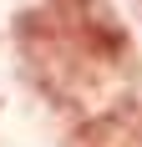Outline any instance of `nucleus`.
<instances>
[{"instance_id": "1", "label": "nucleus", "mask_w": 142, "mask_h": 147, "mask_svg": "<svg viewBox=\"0 0 142 147\" xmlns=\"http://www.w3.org/2000/svg\"><path fill=\"white\" fill-rule=\"evenodd\" d=\"M15 51L30 86L56 107H117L127 102L122 86L132 76V61H112L97 46H86L71 26H61L56 10H20L15 15Z\"/></svg>"}, {"instance_id": "2", "label": "nucleus", "mask_w": 142, "mask_h": 147, "mask_svg": "<svg viewBox=\"0 0 142 147\" xmlns=\"http://www.w3.org/2000/svg\"><path fill=\"white\" fill-rule=\"evenodd\" d=\"M66 147H142V102H117V107H101L81 127H71Z\"/></svg>"}]
</instances>
